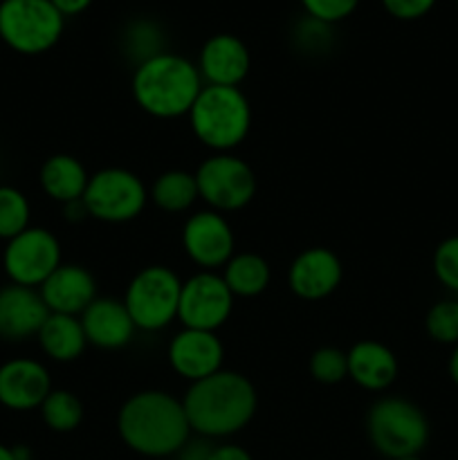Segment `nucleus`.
Instances as JSON below:
<instances>
[{"mask_svg": "<svg viewBox=\"0 0 458 460\" xmlns=\"http://www.w3.org/2000/svg\"><path fill=\"white\" fill-rule=\"evenodd\" d=\"M182 404L193 436L218 440L238 434L254 420L259 394L247 376L220 368L214 376L189 385Z\"/></svg>", "mask_w": 458, "mask_h": 460, "instance_id": "obj_1", "label": "nucleus"}, {"mask_svg": "<svg viewBox=\"0 0 458 460\" xmlns=\"http://www.w3.org/2000/svg\"><path fill=\"white\" fill-rule=\"evenodd\" d=\"M117 431L126 447L146 458L175 456L193 434L182 400L162 389L130 395L117 413Z\"/></svg>", "mask_w": 458, "mask_h": 460, "instance_id": "obj_2", "label": "nucleus"}, {"mask_svg": "<svg viewBox=\"0 0 458 460\" xmlns=\"http://www.w3.org/2000/svg\"><path fill=\"white\" fill-rule=\"evenodd\" d=\"M202 88L205 81L196 63L169 49L135 66L130 79L135 103L155 119H178L189 115Z\"/></svg>", "mask_w": 458, "mask_h": 460, "instance_id": "obj_3", "label": "nucleus"}, {"mask_svg": "<svg viewBox=\"0 0 458 460\" xmlns=\"http://www.w3.org/2000/svg\"><path fill=\"white\" fill-rule=\"evenodd\" d=\"M187 117L198 142L214 153H232L251 128L250 99L233 85H205Z\"/></svg>", "mask_w": 458, "mask_h": 460, "instance_id": "obj_4", "label": "nucleus"}, {"mask_svg": "<svg viewBox=\"0 0 458 460\" xmlns=\"http://www.w3.org/2000/svg\"><path fill=\"white\" fill-rule=\"evenodd\" d=\"M429 434L425 411L400 395H382L366 411L368 440L377 454L389 460L420 456Z\"/></svg>", "mask_w": 458, "mask_h": 460, "instance_id": "obj_5", "label": "nucleus"}, {"mask_svg": "<svg viewBox=\"0 0 458 460\" xmlns=\"http://www.w3.org/2000/svg\"><path fill=\"white\" fill-rule=\"evenodd\" d=\"M66 31L52 0H0V40L25 57L49 52Z\"/></svg>", "mask_w": 458, "mask_h": 460, "instance_id": "obj_6", "label": "nucleus"}, {"mask_svg": "<svg viewBox=\"0 0 458 460\" xmlns=\"http://www.w3.org/2000/svg\"><path fill=\"white\" fill-rule=\"evenodd\" d=\"M182 279L166 265H146L139 270L124 292V305L135 328L160 332L178 322Z\"/></svg>", "mask_w": 458, "mask_h": 460, "instance_id": "obj_7", "label": "nucleus"}, {"mask_svg": "<svg viewBox=\"0 0 458 460\" xmlns=\"http://www.w3.org/2000/svg\"><path fill=\"white\" fill-rule=\"evenodd\" d=\"M84 205L90 218L99 223H130L148 205V187L137 173L121 166H106L90 173L84 193Z\"/></svg>", "mask_w": 458, "mask_h": 460, "instance_id": "obj_8", "label": "nucleus"}, {"mask_svg": "<svg viewBox=\"0 0 458 460\" xmlns=\"http://www.w3.org/2000/svg\"><path fill=\"white\" fill-rule=\"evenodd\" d=\"M196 182L200 200L218 214L245 209L256 196L254 171L233 153H211L196 169Z\"/></svg>", "mask_w": 458, "mask_h": 460, "instance_id": "obj_9", "label": "nucleus"}, {"mask_svg": "<svg viewBox=\"0 0 458 460\" xmlns=\"http://www.w3.org/2000/svg\"><path fill=\"white\" fill-rule=\"evenodd\" d=\"M63 263L61 243L49 229L30 227L7 241L3 252V268L9 283L40 288L49 274Z\"/></svg>", "mask_w": 458, "mask_h": 460, "instance_id": "obj_10", "label": "nucleus"}, {"mask_svg": "<svg viewBox=\"0 0 458 460\" xmlns=\"http://www.w3.org/2000/svg\"><path fill=\"white\" fill-rule=\"evenodd\" d=\"M236 296L229 292L220 272L200 270L182 281L178 305V322L182 328L218 332L233 313Z\"/></svg>", "mask_w": 458, "mask_h": 460, "instance_id": "obj_11", "label": "nucleus"}, {"mask_svg": "<svg viewBox=\"0 0 458 460\" xmlns=\"http://www.w3.org/2000/svg\"><path fill=\"white\" fill-rule=\"evenodd\" d=\"M182 250L198 268L216 272L236 254V236L225 214L202 209L184 220Z\"/></svg>", "mask_w": 458, "mask_h": 460, "instance_id": "obj_12", "label": "nucleus"}, {"mask_svg": "<svg viewBox=\"0 0 458 460\" xmlns=\"http://www.w3.org/2000/svg\"><path fill=\"white\" fill-rule=\"evenodd\" d=\"M166 359L175 376L187 380L189 385L214 376L223 368L225 346L218 332L196 331V328H180L169 341Z\"/></svg>", "mask_w": 458, "mask_h": 460, "instance_id": "obj_13", "label": "nucleus"}, {"mask_svg": "<svg viewBox=\"0 0 458 460\" xmlns=\"http://www.w3.org/2000/svg\"><path fill=\"white\" fill-rule=\"evenodd\" d=\"M196 66L205 85L241 88L250 75L251 54L245 40L229 31H220L202 43Z\"/></svg>", "mask_w": 458, "mask_h": 460, "instance_id": "obj_14", "label": "nucleus"}, {"mask_svg": "<svg viewBox=\"0 0 458 460\" xmlns=\"http://www.w3.org/2000/svg\"><path fill=\"white\" fill-rule=\"evenodd\" d=\"M344 277L341 259L328 247H308L295 256L287 270L292 295L304 301H321L339 288Z\"/></svg>", "mask_w": 458, "mask_h": 460, "instance_id": "obj_15", "label": "nucleus"}, {"mask_svg": "<svg viewBox=\"0 0 458 460\" xmlns=\"http://www.w3.org/2000/svg\"><path fill=\"white\" fill-rule=\"evenodd\" d=\"M52 389L49 371L39 359L13 358L0 364V404L9 411L39 409Z\"/></svg>", "mask_w": 458, "mask_h": 460, "instance_id": "obj_16", "label": "nucleus"}, {"mask_svg": "<svg viewBox=\"0 0 458 460\" xmlns=\"http://www.w3.org/2000/svg\"><path fill=\"white\" fill-rule=\"evenodd\" d=\"M49 310L39 288L7 283L0 288V340L25 341L39 335Z\"/></svg>", "mask_w": 458, "mask_h": 460, "instance_id": "obj_17", "label": "nucleus"}, {"mask_svg": "<svg viewBox=\"0 0 458 460\" xmlns=\"http://www.w3.org/2000/svg\"><path fill=\"white\" fill-rule=\"evenodd\" d=\"M79 319L88 346L101 350L126 349L137 332L124 301L115 296H97Z\"/></svg>", "mask_w": 458, "mask_h": 460, "instance_id": "obj_18", "label": "nucleus"}, {"mask_svg": "<svg viewBox=\"0 0 458 460\" xmlns=\"http://www.w3.org/2000/svg\"><path fill=\"white\" fill-rule=\"evenodd\" d=\"M49 313L81 317L84 310L97 299V281L84 265L61 263L48 281L39 288Z\"/></svg>", "mask_w": 458, "mask_h": 460, "instance_id": "obj_19", "label": "nucleus"}, {"mask_svg": "<svg viewBox=\"0 0 458 460\" xmlns=\"http://www.w3.org/2000/svg\"><path fill=\"white\" fill-rule=\"evenodd\" d=\"M346 355H348V380H353L359 389L382 394L398 380V358L382 341L362 340L350 346Z\"/></svg>", "mask_w": 458, "mask_h": 460, "instance_id": "obj_20", "label": "nucleus"}, {"mask_svg": "<svg viewBox=\"0 0 458 460\" xmlns=\"http://www.w3.org/2000/svg\"><path fill=\"white\" fill-rule=\"evenodd\" d=\"M90 173L81 160L67 153H57L49 155L48 160L40 164L39 182L40 189L48 198L67 205V202L81 200L88 187Z\"/></svg>", "mask_w": 458, "mask_h": 460, "instance_id": "obj_21", "label": "nucleus"}, {"mask_svg": "<svg viewBox=\"0 0 458 460\" xmlns=\"http://www.w3.org/2000/svg\"><path fill=\"white\" fill-rule=\"evenodd\" d=\"M36 341H39L45 358L58 364L76 362L84 355V350L88 349L81 319L72 317V314L49 313V317L45 319L39 335H36Z\"/></svg>", "mask_w": 458, "mask_h": 460, "instance_id": "obj_22", "label": "nucleus"}, {"mask_svg": "<svg viewBox=\"0 0 458 460\" xmlns=\"http://www.w3.org/2000/svg\"><path fill=\"white\" fill-rule=\"evenodd\" d=\"M220 277L227 283L233 296L254 299L268 290L269 281H272V268L256 252H236L220 270Z\"/></svg>", "mask_w": 458, "mask_h": 460, "instance_id": "obj_23", "label": "nucleus"}, {"mask_svg": "<svg viewBox=\"0 0 458 460\" xmlns=\"http://www.w3.org/2000/svg\"><path fill=\"white\" fill-rule=\"evenodd\" d=\"M200 200L196 173L184 169H169L157 175L148 187V202L164 214H184Z\"/></svg>", "mask_w": 458, "mask_h": 460, "instance_id": "obj_24", "label": "nucleus"}, {"mask_svg": "<svg viewBox=\"0 0 458 460\" xmlns=\"http://www.w3.org/2000/svg\"><path fill=\"white\" fill-rule=\"evenodd\" d=\"M45 427L57 434H70L84 422V402L67 389H52L39 407Z\"/></svg>", "mask_w": 458, "mask_h": 460, "instance_id": "obj_25", "label": "nucleus"}, {"mask_svg": "<svg viewBox=\"0 0 458 460\" xmlns=\"http://www.w3.org/2000/svg\"><path fill=\"white\" fill-rule=\"evenodd\" d=\"M31 223V205L25 193L0 184V241H12Z\"/></svg>", "mask_w": 458, "mask_h": 460, "instance_id": "obj_26", "label": "nucleus"}, {"mask_svg": "<svg viewBox=\"0 0 458 460\" xmlns=\"http://www.w3.org/2000/svg\"><path fill=\"white\" fill-rule=\"evenodd\" d=\"M425 331L440 346L458 344V296L440 299L427 310Z\"/></svg>", "mask_w": 458, "mask_h": 460, "instance_id": "obj_27", "label": "nucleus"}, {"mask_svg": "<svg viewBox=\"0 0 458 460\" xmlns=\"http://www.w3.org/2000/svg\"><path fill=\"white\" fill-rule=\"evenodd\" d=\"M124 49L133 58L135 66L164 52V34H162L160 25L151 21L130 22L128 30L124 31Z\"/></svg>", "mask_w": 458, "mask_h": 460, "instance_id": "obj_28", "label": "nucleus"}, {"mask_svg": "<svg viewBox=\"0 0 458 460\" xmlns=\"http://www.w3.org/2000/svg\"><path fill=\"white\" fill-rule=\"evenodd\" d=\"M308 371L319 385H339L348 377V355L335 346H321L310 355Z\"/></svg>", "mask_w": 458, "mask_h": 460, "instance_id": "obj_29", "label": "nucleus"}, {"mask_svg": "<svg viewBox=\"0 0 458 460\" xmlns=\"http://www.w3.org/2000/svg\"><path fill=\"white\" fill-rule=\"evenodd\" d=\"M431 265H434V274L440 286L458 296V234L438 243Z\"/></svg>", "mask_w": 458, "mask_h": 460, "instance_id": "obj_30", "label": "nucleus"}, {"mask_svg": "<svg viewBox=\"0 0 458 460\" xmlns=\"http://www.w3.org/2000/svg\"><path fill=\"white\" fill-rule=\"evenodd\" d=\"M301 7L305 16L326 22V25H335L359 7V0H301Z\"/></svg>", "mask_w": 458, "mask_h": 460, "instance_id": "obj_31", "label": "nucleus"}, {"mask_svg": "<svg viewBox=\"0 0 458 460\" xmlns=\"http://www.w3.org/2000/svg\"><path fill=\"white\" fill-rule=\"evenodd\" d=\"M330 27L321 21L305 16L304 22H299L295 30V40L305 52H321L330 43Z\"/></svg>", "mask_w": 458, "mask_h": 460, "instance_id": "obj_32", "label": "nucleus"}, {"mask_svg": "<svg viewBox=\"0 0 458 460\" xmlns=\"http://www.w3.org/2000/svg\"><path fill=\"white\" fill-rule=\"evenodd\" d=\"M384 12L398 21H418L436 7L438 0H380Z\"/></svg>", "mask_w": 458, "mask_h": 460, "instance_id": "obj_33", "label": "nucleus"}, {"mask_svg": "<svg viewBox=\"0 0 458 460\" xmlns=\"http://www.w3.org/2000/svg\"><path fill=\"white\" fill-rule=\"evenodd\" d=\"M211 447H214V445H211V440L196 436V438H189L187 443H184V447L175 454V458L178 460H207Z\"/></svg>", "mask_w": 458, "mask_h": 460, "instance_id": "obj_34", "label": "nucleus"}, {"mask_svg": "<svg viewBox=\"0 0 458 460\" xmlns=\"http://www.w3.org/2000/svg\"><path fill=\"white\" fill-rule=\"evenodd\" d=\"M207 460H251V456L245 447H241V445L220 443L211 447Z\"/></svg>", "mask_w": 458, "mask_h": 460, "instance_id": "obj_35", "label": "nucleus"}, {"mask_svg": "<svg viewBox=\"0 0 458 460\" xmlns=\"http://www.w3.org/2000/svg\"><path fill=\"white\" fill-rule=\"evenodd\" d=\"M52 3L63 16L70 18V16H79V13H84L85 9L92 4V0H52Z\"/></svg>", "mask_w": 458, "mask_h": 460, "instance_id": "obj_36", "label": "nucleus"}, {"mask_svg": "<svg viewBox=\"0 0 458 460\" xmlns=\"http://www.w3.org/2000/svg\"><path fill=\"white\" fill-rule=\"evenodd\" d=\"M63 216H66V220H70V223H81V220L90 218L84 200H75V202H67V205H63Z\"/></svg>", "mask_w": 458, "mask_h": 460, "instance_id": "obj_37", "label": "nucleus"}, {"mask_svg": "<svg viewBox=\"0 0 458 460\" xmlns=\"http://www.w3.org/2000/svg\"><path fill=\"white\" fill-rule=\"evenodd\" d=\"M447 373L449 377H452L454 385L458 386V344L452 346V353H449V359H447Z\"/></svg>", "mask_w": 458, "mask_h": 460, "instance_id": "obj_38", "label": "nucleus"}, {"mask_svg": "<svg viewBox=\"0 0 458 460\" xmlns=\"http://www.w3.org/2000/svg\"><path fill=\"white\" fill-rule=\"evenodd\" d=\"M0 460H16V454H13V447H7V445L0 443Z\"/></svg>", "mask_w": 458, "mask_h": 460, "instance_id": "obj_39", "label": "nucleus"}, {"mask_svg": "<svg viewBox=\"0 0 458 460\" xmlns=\"http://www.w3.org/2000/svg\"><path fill=\"white\" fill-rule=\"evenodd\" d=\"M400 460H422L420 456H409V458H400Z\"/></svg>", "mask_w": 458, "mask_h": 460, "instance_id": "obj_40", "label": "nucleus"}, {"mask_svg": "<svg viewBox=\"0 0 458 460\" xmlns=\"http://www.w3.org/2000/svg\"><path fill=\"white\" fill-rule=\"evenodd\" d=\"M456 4H458V0H456Z\"/></svg>", "mask_w": 458, "mask_h": 460, "instance_id": "obj_41", "label": "nucleus"}]
</instances>
